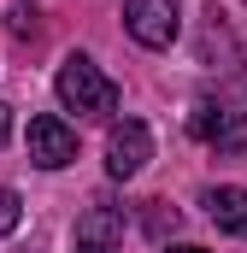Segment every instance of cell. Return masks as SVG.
<instances>
[{
    "label": "cell",
    "instance_id": "1",
    "mask_svg": "<svg viewBox=\"0 0 247 253\" xmlns=\"http://www.w3.org/2000/svg\"><path fill=\"white\" fill-rule=\"evenodd\" d=\"M53 94H59L65 112H82V118H112L118 112V83L88 53H65L59 77H53Z\"/></svg>",
    "mask_w": 247,
    "mask_h": 253
},
{
    "label": "cell",
    "instance_id": "2",
    "mask_svg": "<svg viewBox=\"0 0 247 253\" xmlns=\"http://www.w3.org/2000/svg\"><path fill=\"white\" fill-rule=\"evenodd\" d=\"M188 135L206 141L212 153H247V112L206 94V100H194V112H188Z\"/></svg>",
    "mask_w": 247,
    "mask_h": 253
},
{
    "label": "cell",
    "instance_id": "3",
    "mask_svg": "<svg viewBox=\"0 0 247 253\" xmlns=\"http://www.w3.org/2000/svg\"><path fill=\"white\" fill-rule=\"evenodd\" d=\"M124 30L141 42V47H171L177 30H183V0H124Z\"/></svg>",
    "mask_w": 247,
    "mask_h": 253
},
{
    "label": "cell",
    "instance_id": "4",
    "mask_svg": "<svg viewBox=\"0 0 247 253\" xmlns=\"http://www.w3.org/2000/svg\"><path fill=\"white\" fill-rule=\"evenodd\" d=\"M147 159H153V129L141 124V118L112 124V135H106V177L112 183H129V177H141Z\"/></svg>",
    "mask_w": 247,
    "mask_h": 253
},
{
    "label": "cell",
    "instance_id": "5",
    "mask_svg": "<svg viewBox=\"0 0 247 253\" xmlns=\"http://www.w3.org/2000/svg\"><path fill=\"white\" fill-rule=\"evenodd\" d=\"M24 147H30V165L65 171L77 159V129L65 124V118H53V112H41V118H30V129H24Z\"/></svg>",
    "mask_w": 247,
    "mask_h": 253
},
{
    "label": "cell",
    "instance_id": "6",
    "mask_svg": "<svg viewBox=\"0 0 247 253\" xmlns=\"http://www.w3.org/2000/svg\"><path fill=\"white\" fill-rule=\"evenodd\" d=\"M71 253H124V212L118 206H88L71 230Z\"/></svg>",
    "mask_w": 247,
    "mask_h": 253
},
{
    "label": "cell",
    "instance_id": "7",
    "mask_svg": "<svg viewBox=\"0 0 247 253\" xmlns=\"http://www.w3.org/2000/svg\"><path fill=\"white\" fill-rule=\"evenodd\" d=\"M200 206H206V218H212L218 230L247 236V189H236V183H218V189L200 194Z\"/></svg>",
    "mask_w": 247,
    "mask_h": 253
},
{
    "label": "cell",
    "instance_id": "8",
    "mask_svg": "<svg viewBox=\"0 0 247 253\" xmlns=\"http://www.w3.org/2000/svg\"><path fill=\"white\" fill-rule=\"evenodd\" d=\"M18 218H24V206H18V194H12L6 183H0V242H6L12 230H18Z\"/></svg>",
    "mask_w": 247,
    "mask_h": 253
},
{
    "label": "cell",
    "instance_id": "9",
    "mask_svg": "<svg viewBox=\"0 0 247 253\" xmlns=\"http://www.w3.org/2000/svg\"><path fill=\"white\" fill-rule=\"evenodd\" d=\"M6 141H12V106L0 100V147H6Z\"/></svg>",
    "mask_w": 247,
    "mask_h": 253
},
{
    "label": "cell",
    "instance_id": "10",
    "mask_svg": "<svg viewBox=\"0 0 247 253\" xmlns=\"http://www.w3.org/2000/svg\"><path fill=\"white\" fill-rule=\"evenodd\" d=\"M165 253H206V248H165Z\"/></svg>",
    "mask_w": 247,
    "mask_h": 253
}]
</instances>
